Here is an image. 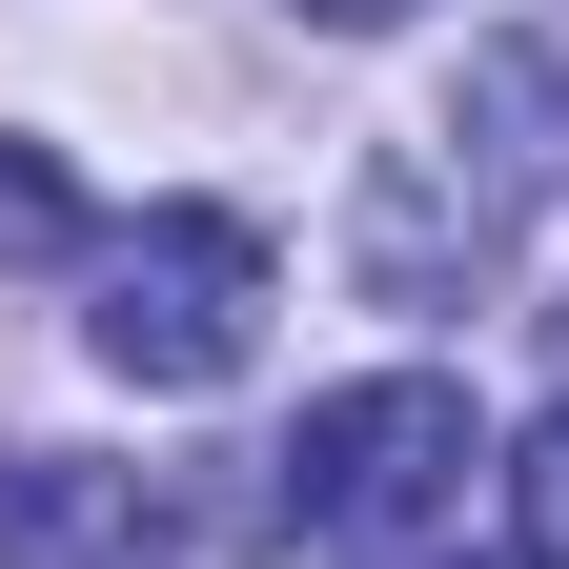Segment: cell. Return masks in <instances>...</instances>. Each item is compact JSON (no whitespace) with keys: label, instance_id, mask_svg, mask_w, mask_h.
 <instances>
[{"label":"cell","instance_id":"obj_1","mask_svg":"<svg viewBox=\"0 0 569 569\" xmlns=\"http://www.w3.org/2000/svg\"><path fill=\"white\" fill-rule=\"evenodd\" d=\"M549 183H569V61H549V41H488L468 82H448V102H427L387 163H367V203H346L367 306H468Z\"/></svg>","mask_w":569,"mask_h":569},{"label":"cell","instance_id":"obj_2","mask_svg":"<svg viewBox=\"0 0 569 569\" xmlns=\"http://www.w3.org/2000/svg\"><path fill=\"white\" fill-rule=\"evenodd\" d=\"M264 529L284 549H326V569H367V549H448L468 529V468H488V427L448 367H367V387H326L306 427L264 448Z\"/></svg>","mask_w":569,"mask_h":569},{"label":"cell","instance_id":"obj_3","mask_svg":"<svg viewBox=\"0 0 569 569\" xmlns=\"http://www.w3.org/2000/svg\"><path fill=\"white\" fill-rule=\"evenodd\" d=\"M82 284H102L82 346H102L122 387H163V407H183V387H224L244 346H264V284H284V264H264L244 203H142V224H122Z\"/></svg>","mask_w":569,"mask_h":569},{"label":"cell","instance_id":"obj_4","mask_svg":"<svg viewBox=\"0 0 569 569\" xmlns=\"http://www.w3.org/2000/svg\"><path fill=\"white\" fill-rule=\"evenodd\" d=\"M183 509L142 468H82V448H0V569H163Z\"/></svg>","mask_w":569,"mask_h":569},{"label":"cell","instance_id":"obj_5","mask_svg":"<svg viewBox=\"0 0 569 569\" xmlns=\"http://www.w3.org/2000/svg\"><path fill=\"white\" fill-rule=\"evenodd\" d=\"M61 244H82V183L41 142H0V264H61Z\"/></svg>","mask_w":569,"mask_h":569},{"label":"cell","instance_id":"obj_6","mask_svg":"<svg viewBox=\"0 0 569 569\" xmlns=\"http://www.w3.org/2000/svg\"><path fill=\"white\" fill-rule=\"evenodd\" d=\"M509 509H529V569H569V407L509 448Z\"/></svg>","mask_w":569,"mask_h":569},{"label":"cell","instance_id":"obj_7","mask_svg":"<svg viewBox=\"0 0 569 569\" xmlns=\"http://www.w3.org/2000/svg\"><path fill=\"white\" fill-rule=\"evenodd\" d=\"M306 21H346V41H367V21H427V0H306Z\"/></svg>","mask_w":569,"mask_h":569}]
</instances>
